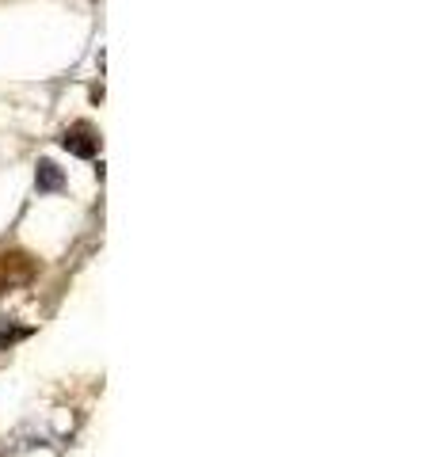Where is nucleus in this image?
<instances>
[{"instance_id":"obj_2","label":"nucleus","mask_w":434,"mask_h":457,"mask_svg":"<svg viewBox=\"0 0 434 457\" xmlns=\"http://www.w3.org/2000/svg\"><path fill=\"white\" fill-rule=\"evenodd\" d=\"M35 183H38V191H62L65 176H62V171H57V164L42 161V164H38V176H35Z\"/></svg>"},{"instance_id":"obj_1","label":"nucleus","mask_w":434,"mask_h":457,"mask_svg":"<svg viewBox=\"0 0 434 457\" xmlns=\"http://www.w3.org/2000/svg\"><path fill=\"white\" fill-rule=\"evenodd\" d=\"M62 145L72 153V156H96V137L88 126H72V130H65Z\"/></svg>"}]
</instances>
